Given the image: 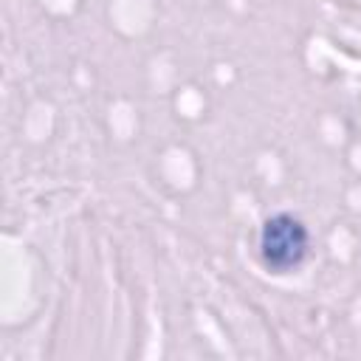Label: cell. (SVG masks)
I'll list each match as a JSON object with an SVG mask.
<instances>
[{"instance_id":"6da1fadb","label":"cell","mask_w":361,"mask_h":361,"mask_svg":"<svg viewBox=\"0 0 361 361\" xmlns=\"http://www.w3.org/2000/svg\"><path fill=\"white\" fill-rule=\"evenodd\" d=\"M262 257L271 268H290L302 259L307 248L305 228L290 217H274L262 228Z\"/></svg>"}]
</instances>
